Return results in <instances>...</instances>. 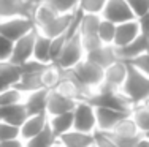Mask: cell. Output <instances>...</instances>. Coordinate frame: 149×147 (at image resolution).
<instances>
[{
  "label": "cell",
  "mask_w": 149,
  "mask_h": 147,
  "mask_svg": "<svg viewBox=\"0 0 149 147\" xmlns=\"http://www.w3.org/2000/svg\"><path fill=\"white\" fill-rule=\"evenodd\" d=\"M35 29V21L32 16H11L0 19V33L16 41L22 35L32 32Z\"/></svg>",
  "instance_id": "5"
},
{
  "label": "cell",
  "mask_w": 149,
  "mask_h": 147,
  "mask_svg": "<svg viewBox=\"0 0 149 147\" xmlns=\"http://www.w3.org/2000/svg\"><path fill=\"white\" fill-rule=\"evenodd\" d=\"M86 59L95 62L97 65H100L102 68H106L108 65H111L113 62H116L119 59L118 51H116L114 44H100L98 48L92 49V51L86 52Z\"/></svg>",
  "instance_id": "16"
},
{
  "label": "cell",
  "mask_w": 149,
  "mask_h": 147,
  "mask_svg": "<svg viewBox=\"0 0 149 147\" xmlns=\"http://www.w3.org/2000/svg\"><path fill=\"white\" fill-rule=\"evenodd\" d=\"M60 78H62V68H59L54 62L48 63V66L41 71V82H43V86L49 90L57 87Z\"/></svg>",
  "instance_id": "27"
},
{
  "label": "cell",
  "mask_w": 149,
  "mask_h": 147,
  "mask_svg": "<svg viewBox=\"0 0 149 147\" xmlns=\"http://www.w3.org/2000/svg\"><path fill=\"white\" fill-rule=\"evenodd\" d=\"M24 101V93L15 86H8L3 90H0V106H10Z\"/></svg>",
  "instance_id": "30"
},
{
  "label": "cell",
  "mask_w": 149,
  "mask_h": 147,
  "mask_svg": "<svg viewBox=\"0 0 149 147\" xmlns=\"http://www.w3.org/2000/svg\"><path fill=\"white\" fill-rule=\"evenodd\" d=\"M57 142L59 146H65V147H91L94 146V135L72 128L67 133L60 135L57 138Z\"/></svg>",
  "instance_id": "17"
},
{
  "label": "cell",
  "mask_w": 149,
  "mask_h": 147,
  "mask_svg": "<svg viewBox=\"0 0 149 147\" xmlns=\"http://www.w3.org/2000/svg\"><path fill=\"white\" fill-rule=\"evenodd\" d=\"M148 41H149L148 35L140 33L133 41L127 43L125 46L116 48L119 59H122V60H130V59H135L136 55H140V54H143V52H146V51H148Z\"/></svg>",
  "instance_id": "20"
},
{
  "label": "cell",
  "mask_w": 149,
  "mask_h": 147,
  "mask_svg": "<svg viewBox=\"0 0 149 147\" xmlns=\"http://www.w3.org/2000/svg\"><path fill=\"white\" fill-rule=\"evenodd\" d=\"M127 71H129V63L122 59H118L116 62H113L111 65H108L105 68L103 82L100 84V87L119 90L127 78Z\"/></svg>",
  "instance_id": "9"
},
{
  "label": "cell",
  "mask_w": 149,
  "mask_h": 147,
  "mask_svg": "<svg viewBox=\"0 0 149 147\" xmlns=\"http://www.w3.org/2000/svg\"><path fill=\"white\" fill-rule=\"evenodd\" d=\"M27 117H29V112L24 106V101L16 104H10V106H0V120L11 124L17 128L24 124V120Z\"/></svg>",
  "instance_id": "18"
},
{
  "label": "cell",
  "mask_w": 149,
  "mask_h": 147,
  "mask_svg": "<svg viewBox=\"0 0 149 147\" xmlns=\"http://www.w3.org/2000/svg\"><path fill=\"white\" fill-rule=\"evenodd\" d=\"M40 2L48 5L59 14H70L76 13L78 10V0H40Z\"/></svg>",
  "instance_id": "29"
},
{
  "label": "cell",
  "mask_w": 149,
  "mask_h": 147,
  "mask_svg": "<svg viewBox=\"0 0 149 147\" xmlns=\"http://www.w3.org/2000/svg\"><path fill=\"white\" fill-rule=\"evenodd\" d=\"M127 3L130 5V8L133 10V13L138 16H141L143 13H146L149 10V0H127Z\"/></svg>",
  "instance_id": "37"
},
{
  "label": "cell",
  "mask_w": 149,
  "mask_h": 147,
  "mask_svg": "<svg viewBox=\"0 0 149 147\" xmlns=\"http://www.w3.org/2000/svg\"><path fill=\"white\" fill-rule=\"evenodd\" d=\"M16 136H19V128L11 124H6V122L0 120V144L3 141H6V139L16 138Z\"/></svg>",
  "instance_id": "35"
},
{
  "label": "cell",
  "mask_w": 149,
  "mask_h": 147,
  "mask_svg": "<svg viewBox=\"0 0 149 147\" xmlns=\"http://www.w3.org/2000/svg\"><path fill=\"white\" fill-rule=\"evenodd\" d=\"M87 101L92 103L94 106H103V108H111L116 111H122V112H132L133 104L130 103V100L124 95L122 90H114V89H103L98 87L97 90L89 95Z\"/></svg>",
  "instance_id": "4"
},
{
  "label": "cell",
  "mask_w": 149,
  "mask_h": 147,
  "mask_svg": "<svg viewBox=\"0 0 149 147\" xmlns=\"http://www.w3.org/2000/svg\"><path fill=\"white\" fill-rule=\"evenodd\" d=\"M94 135V146L97 147H116L114 144V135L111 130H100L95 128L92 131Z\"/></svg>",
  "instance_id": "32"
},
{
  "label": "cell",
  "mask_w": 149,
  "mask_h": 147,
  "mask_svg": "<svg viewBox=\"0 0 149 147\" xmlns=\"http://www.w3.org/2000/svg\"><path fill=\"white\" fill-rule=\"evenodd\" d=\"M27 147H51V146H59L57 142V136L54 135L49 122L45 125V128L41 130L38 135H35L33 138H30L26 142Z\"/></svg>",
  "instance_id": "24"
},
{
  "label": "cell",
  "mask_w": 149,
  "mask_h": 147,
  "mask_svg": "<svg viewBox=\"0 0 149 147\" xmlns=\"http://www.w3.org/2000/svg\"><path fill=\"white\" fill-rule=\"evenodd\" d=\"M35 37H37V27L32 32L22 35L21 38L13 43V51L10 55V60L21 65L26 60L33 57V46H35Z\"/></svg>",
  "instance_id": "10"
},
{
  "label": "cell",
  "mask_w": 149,
  "mask_h": 147,
  "mask_svg": "<svg viewBox=\"0 0 149 147\" xmlns=\"http://www.w3.org/2000/svg\"><path fill=\"white\" fill-rule=\"evenodd\" d=\"M129 112L116 111L111 108H103V106H95V117H97V128L100 130H113L116 124Z\"/></svg>",
  "instance_id": "19"
},
{
  "label": "cell",
  "mask_w": 149,
  "mask_h": 147,
  "mask_svg": "<svg viewBox=\"0 0 149 147\" xmlns=\"http://www.w3.org/2000/svg\"><path fill=\"white\" fill-rule=\"evenodd\" d=\"M106 0H78V10L81 13H94L102 14Z\"/></svg>",
  "instance_id": "33"
},
{
  "label": "cell",
  "mask_w": 149,
  "mask_h": 147,
  "mask_svg": "<svg viewBox=\"0 0 149 147\" xmlns=\"http://www.w3.org/2000/svg\"><path fill=\"white\" fill-rule=\"evenodd\" d=\"M45 70V68H43ZM41 70V71H43ZM41 71H32V73H22V76H21V79L15 84L16 89H19L21 92L26 95V93H30L33 92V90H38L41 89L43 86V82H41Z\"/></svg>",
  "instance_id": "22"
},
{
  "label": "cell",
  "mask_w": 149,
  "mask_h": 147,
  "mask_svg": "<svg viewBox=\"0 0 149 147\" xmlns=\"http://www.w3.org/2000/svg\"><path fill=\"white\" fill-rule=\"evenodd\" d=\"M148 38H149V35H148ZM148 52H149V41H148Z\"/></svg>",
  "instance_id": "41"
},
{
  "label": "cell",
  "mask_w": 149,
  "mask_h": 147,
  "mask_svg": "<svg viewBox=\"0 0 149 147\" xmlns=\"http://www.w3.org/2000/svg\"><path fill=\"white\" fill-rule=\"evenodd\" d=\"M33 59L45 62V63H51V37L45 35L38 29H37V37H35Z\"/></svg>",
  "instance_id": "21"
},
{
  "label": "cell",
  "mask_w": 149,
  "mask_h": 147,
  "mask_svg": "<svg viewBox=\"0 0 149 147\" xmlns=\"http://www.w3.org/2000/svg\"><path fill=\"white\" fill-rule=\"evenodd\" d=\"M22 71H21V66L11 62L10 59L5 60H0V79L6 84V86H15V84L21 79Z\"/></svg>",
  "instance_id": "23"
},
{
  "label": "cell",
  "mask_w": 149,
  "mask_h": 147,
  "mask_svg": "<svg viewBox=\"0 0 149 147\" xmlns=\"http://www.w3.org/2000/svg\"><path fill=\"white\" fill-rule=\"evenodd\" d=\"M72 70L91 90H97L98 87H100V84L103 82L105 68H102L100 65H97L95 62H92L86 57H84L79 63L74 65Z\"/></svg>",
  "instance_id": "6"
},
{
  "label": "cell",
  "mask_w": 149,
  "mask_h": 147,
  "mask_svg": "<svg viewBox=\"0 0 149 147\" xmlns=\"http://www.w3.org/2000/svg\"><path fill=\"white\" fill-rule=\"evenodd\" d=\"M74 14L76 13H70V14H59L54 10H51L48 5L38 2V5L33 10V17L35 21V27L40 32H43L48 37H57L60 33H65L70 29Z\"/></svg>",
  "instance_id": "1"
},
{
  "label": "cell",
  "mask_w": 149,
  "mask_h": 147,
  "mask_svg": "<svg viewBox=\"0 0 149 147\" xmlns=\"http://www.w3.org/2000/svg\"><path fill=\"white\" fill-rule=\"evenodd\" d=\"M13 43H15L13 40H10L8 37H5L3 33H0V60L10 59L11 51H13Z\"/></svg>",
  "instance_id": "36"
},
{
  "label": "cell",
  "mask_w": 149,
  "mask_h": 147,
  "mask_svg": "<svg viewBox=\"0 0 149 147\" xmlns=\"http://www.w3.org/2000/svg\"><path fill=\"white\" fill-rule=\"evenodd\" d=\"M138 22H140V29H141V33L144 35H149V10L146 13H143L141 16L136 17Z\"/></svg>",
  "instance_id": "38"
},
{
  "label": "cell",
  "mask_w": 149,
  "mask_h": 147,
  "mask_svg": "<svg viewBox=\"0 0 149 147\" xmlns=\"http://www.w3.org/2000/svg\"><path fill=\"white\" fill-rule=\"evenodd\" d=\"M144 135H146V136H148V138H149V131H148V133H144Z\"/></svg>",
  "instance_id": "42"
},
{
  "label": "cell",
  "mask_w": 149,
  "mask_h": 147,
  "mask_svg": "<svg viewBox=\"0 0 149 147\" xmlns=\"http://www.w3.org/2000/svg\"><path fill=\"white\" fill-rule=\"evenodd\" d=\"M111 131L114 133V136H119V138H132V136L141 135L136 122L133 120V117L130 114L124 115L118 124H116V127L113 128Z\"/></svg>",
  "instance_id": "26"
},
{
  "label": "cell",
  "mask_w": 149,
  "mask_h": 147,
  "mask_svg": "<svg viewBox=\"0 0 149 147\" xmlns=\"http://www.w3.org/2000/svg\"><path fill=\"white\" fill-rule=\"evenodd\" d=\"M129 62L130 65H133L135 68H138L141 73H144L146 76H149V52H143V54L136 55L135 59H130V60H125Z\"/></svg>",
  "instance_id": "34"
},
{
  "label": "cell",
  "mask_w": 149,
  "mask_h": 147,
  "mask_svg": "<svg viewBox=\"0 0 149 147\" xmlns=\"http://www.w3.org/2000/svg\"><path fill=\"white\" fill-rule=\"evenodd\" d=\"M144 104H146V106H148V109H149V98H148L146 101H144Z\"/></svg>",
  "instance_id": "40"
},
{
  "label": "cell",
  "mask_w": 149,
  "mask_h": 147,
  "mask_svg": "<svg viewBox=\"0 0 149 147\" xmlns=\"http://www.w3.org/2000/svg\"><path fill=\"white\" fill-rule=\"evenodd\" d=\"M130 115L133 117V120L136 122L138 128H140L141 133H148L149 131V109L144 103L140 104H133L132 112Z\"/></svg>",
  "instance_id": "28"
},
{
  "label": "cell",
  "mask_w": 149,
  "mask_h": 147,
  "mask_svg": "<svg viewBox=\"0 0 149 147\" xmlns=\"http://www.w3.org/2000/svg\"><path fill=\"white\" fill-rule=\"evenodd\" d=\"M5 87H8V86H6V84L3 82L2 79H0V90H3V89H5Z\"/></svg>",
  "instance_id": "39"
},
{
  "label": "cell",
  "mask_w": 149,
  "mask_h": 147,
  "mask_svg": "<svg viewBox=\"0 0 149 147\" xmlns=\"http://www.w3.org/2000/svg\"><path fill=\"white\" fill-rule=\"evenodd\" d=\"M83 13L79 10H76V16H74L73 21V27L72 32H70L68 38H67L65 44H63L62 51H60L59 57L56 59L54 63L62 70H68L73 68L76 63H79L84 57H86V51L83 48V43H81V37H79V19Z\"/></svg>",
  "instance_id": "2"
},
{
  "label": "cell",
  "mask_w": 149,
  "mask_h": 147,
  "mask_svg": "<svg viewBox=\"0 0 149 147\" xmlns=\"http://www.w3.org/2000/svg\"><path fill=\"white\" fill-rule=\"evenodd\" d=\"M48 93H49V89L41 87V89L33 90V92L24 95V106H26L29 115L30 114L46 112V106H48Z\"/></svg>",
  "instance_id": "15"
},
{
  "label": "cell",
  "mask_w": 149,
  "mask_h": 147,
  "mask_svg": "<svg viewBox=\"0 0 149 147\" xmlns=\"http://www.w3.org/2000/svg\"><path fill=\"white\" fill-rule=\"evenodd\" d=\"M73 128L79 131L92 133L97 128L95 106L87 100H81L76 103L73 109Z\"/></svg>",
  "instance_id": "7"
},
{
  "label": "cell",
  "mask_w": 149,
  "mask_h": 147,
  "mask_svg": "<svg viewBox=\"0 0 149 147\" xmlns=\"http://www.w3.org/2000/svg\"><path fill=\"white\" fill-rule=\"evenodd\" d=\"M49 125H51L54 135L59 138L60 135H63V133H67L73 128V111L49 115Z\"/></svg>",
  "instance_id": "25"
},
{
  "label": "cell",
  "mask_w": 149,
  "mask_h": 147,
  "mask_svg": "<svg viewBox=\"0 0 149 147\" xmlns=\"http://www.w3.org/2000/svg\"><path fill=\"white\" fill-rule=\"evenodd\" d=\"M37 5H30L26 0H0V19L11 16H32Z\"/></svg>",
  "instance_id": "14"
},
{
  "label": "cell",
  "mask_w": 149,
  "mask_h": 147,
  "mask_svg": "<svg viewBox=\"0 0 149 147\" xmlns=\"http://www.w3.org/2000/svg\"><path fill=\"white\" fill-rule=\"evenodd\" d=\"M76 103H78L76 100L63 95V93L59 92L57 89H52V90H49V93H48V106H46V112H48V115L68 112V111L74 109Z\"/></svg>",
  "instance_id": "11"
},
{
  "label": "cell",
  "mask_w": 149,
  "mask_h": 147,
  "mask_svg": "<svg viewBox=\"0 0 149 147\" xmlns=\"http://www.w3.org/2000/svg\"><path fill=\"white\" fill-rule=\"evenodd\" d=\"M140 33H141V29H140L138 19H130V21H125V22H119V24H116V35H114L113 44L116 48L125 46L127 43L133 41Z\"/></svg>",
  "instance_id": "13"
},
{
  "label": "cell",
  "mask_w": 149,
  "mask_h": 147,
  "mask_svg": "<svg viewBox=\"0 0 149 147\" xmlns=\"http://www.w3.org/2000/svg\"><path fill=\"white\" fill-rule=\"evenodd\" d=\"M129 63V62H127ZM120 90L124 95L130 100L132 104H140L149 98V76L141 73L138 68L129 63V71H127V78L124 81Z\"/></svg>",
  "instance_id": "3"
},
{
  "label": "cell",
  "mask_w": 149,
  "mask_h": 147,
  "mask_svg": "<svg viewBox=\"0 0 149 147\" xmlns=\"http://www.w3.org/2000/svg\"><path fill=\"white\" fill-rule=\"evenodd\" d=\"M114 35H116V24L105 19V17H102L100 24H98V38L102 40V43L113 44Z\"/></svg>",
  "instance_id": "31"
},
{
  "label": "cell",
  "mask_w": 149,
  "mask_h": 147,
  "mask_svg": "<svg viewBox=\"0 0 149 147\" xmlns=\"http://www.w3.org/2000/svg\"><path fill=\"white\" fill-rule=\"evenodd\" d=\"M49 122V115L46 112L41 114H30L29 117L24 120V124L19 127V138L24 142H27L30 138L38 135L45 128V125Z\"/></svg>",
  "instance_id": "12"
},
{
  "label": "cell",
  "mask_w": 149,
  "mask_h": 147,
  "mask_svg": "<svg viewBox=\"0 0 149 147\" xmlns=\"http://www.w3.org/2000/svg\"><path fill=\"white\" fill-rule=\"evenodd\" d=\"M102 17H105V19L111 21L114 24H119L130 19H136V14L130 8L127 0H106L103 11H102Z\"/></svg>",
  "instance_id": "8"
}]
</instances>
